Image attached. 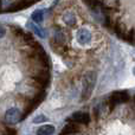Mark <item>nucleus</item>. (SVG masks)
<instances>
[{
    "label": "nucleus",
    "mask_w": 135,
    "mask_h": 135,
    "mask_svg": "<svg viewBox=\"0 0 135 135\" xmlns=\"http://www.w3.org/2000/svg\"><path fill=\"white\" fill-rule=\"evenodd\" d=\"M128 100H129V94L127 91H116V93H114L110 96L105 104H107L108 110H113L117 103H124Z\"/></svg>",
    "instance_id": "2"
},
{
    "label": "nucleus",
    "mask_w": 135,
    "mask_h": 135,
    "mask_svg": "<svg viewBox=\"0 0 135 135\" xmlns=\"http://www.w3.org/2000/svg\"><path fill=\"white\" fill-rule=\"evenodd\" d=\"M81 131L79 129L78 123H75V122H69L65 127L63 128V132H62V135H69V134H76Z\"/></svg>",
    "instance_id": "6"
},
{
    "label": "nucleus",
    "mask_w": 135,
    "mask_h": 135,
    "mask_svg": "<svg viewBox=\"0 0 135 135\" xmlns=\"http://www.w3.org/2000/svg\"><path fill=\"white\" fill-rule=\"evenodd\" d=\"M96 83V74L95 72H88L83 78V93H82V100L85 101L90 97L91 91Z\"/></svg>",
    "instance_id": "1"
},
{
    "label": "nucleus",
    "mask_w": 135,
    "mask_h": 135,
    "mask_svg": "<svg viewBox=\"0 0 135 135\" xmlns=\"http://www.w3.org/2000/svg\"><path fill=\"white\" fill-rule=\"evenodd\" d=\"M21 120V113L18 108H9L6 113H5V121L7 123H18Z\"/></svg>",
    "instance_id": "3"
},
{
    "label": "nucleus",
    "mask_w": 135,
    "mask_h": 135,
    "mask_svg": "<svg viewBox=\"0 0 135 135\" xmlns=\"http://www.w3.org/2000/svg\"><path fill=\"white\" fill-rule=\"evenodd\" d=\"M71 122L75 123H81V124H88L90 122V116L88 113H82V112H76L71 115L70 117Z\"/></svg>",
    "instance_id": "4"
},
{
    "label": "nucleus",
    "mask_w": 135,
    "mask_h": 135,
    "mask_svg": "<svg viewBox=\"0 0 135 135\" xmlns=\"http://www.w3.org/2000/svg\"><path fill=\"white\" fill-rule=\"evenodd\" d=\"M44 121H47L46 116H44V115H38V116H36L33 119V123H40V122H44Z\"/></svg>",
    "instance_id": "13"
},
{
    "label": "nucleus",
    "mask_w": 135,
    "mask_h": 135,
    "mask_svg": "<svg viewBox=\"0 0 135 135\" xmlns=\"http://www.w3.org/2000/svg\"><path fill=\"white\" fill-rule=\"evenodd\" d=\"M50 45H51L52 50H54L56 54L58 55H64L66 52V47L65 45H61V44H57L56 42H54V40H50Z\"/></svg>",
    "instance_id": "9"
},
{
    "label": "nucleus",
    "mask_w": 135,
    "mask_h": 135,
    "mask_svg": "<svg viewBox=\"0 0 135 135\" xmlns=\"http://www.w3.org/2000/svg\"><path fill=\"white\" fill-rule=\"evenodd\" d=\"M43 19H44V12L42 9H37L32 13V20L36 23H42Z\"/></svg>",
    "instance_id": "12"
},
{
    "label": "nucleus",
    "mask_w": 135,
    "mask_h": 135,
    "mask_svg": "<svg viewBox=\"0 0 135 135\" xmlns=\"http://www.w3.org/2000/svg\"><path fill=\"white\" fill-rule=\"evenodd\" d=\"M52 40H54V42H56L57 44L65 45V43H66V37H65V35H64V33L62 32L61 30H58V31H56V33H55V36H54V38H52Z\"/></svg>",
    "instance_id": "8"
},
{
    "label": "nucleus",
    "mask_w": 135,
    "mask_h": 135,
    "mask_svg": "<svg viewBox=\"0 0 135 135\" xmlns=\"http://www.w3.org/2000/svg\"><path fill=\"white\" fill-rule=\"evenodd\" d=\"M77 39H78L79 44L82 45L88 44L91 39V35L86 28H79V31L77 32Z\"/></svg>",
    "instance_id": "5"
},
{
    "label": "nucleus",
    "mask_w": 135,
    "mask_h": 135,
    "mask_svg": "<svg viewBox=\"0 0 135 135\" xmlns=\"http://www.w3.org/2000/svg\"><path fill=\"white\" fill-rule=\"evenodd\" d=\"M54 133H55V127L51 126V124L42 126L37 131V135H52Z\"/></svg>",
    "instance_id": "7"
},
{
    "label": "nucleus",
    "mask_w": 135,
    "mask_h": 135,
    "mask_svg": "<svg viewBox=\"0 0 135 135\" xmlns=\"http://www.w3.org/2000/svg\"><path fill=\"white\" fill-rule=\"evenodd\" d=\"M27 26H28V27H30L31 30H32L37 36H39V37H42V38H45V37H46V32H45L44 28L39 27V26L35 25V24H32V23H27Z\"/></svg>",
    "instance_id": "10"
},
{
    "label": "nucleus",
    "mask_w": 135,
    "mask_h": 135,
    "mask_svg": "<svg viewBox=\"0 0 135 135\" xmlns=\"http://www.w3.org/2000/svg\"><path fill=\"white\" fill-rule=\"evenodd\" d=\"M63 21L68 26H74L75 24H76V17H75L72 13L68 12V13H65L63 16Z\"/></svg>",
    "instance_id": "11"
},
{
    "label": "nucleus",
    "mask_w": 135,
    "mask_h": 135,
    "mask_svg": "<svg viewBox=\"0 0 135 135\" xmlns=\"http://www.w3.org/2000/svg\"><path fill=\"white\" fill-rule=\"evenodd\" d=\"M5 33H6V31H5V28L2 27L1 25H0V38H1V37H4V36H5Z\"/></svg>",
    "instance_id": "14"
}]
</instances>
